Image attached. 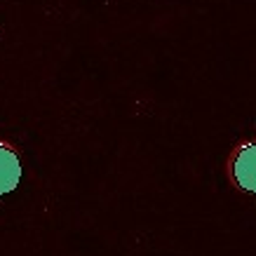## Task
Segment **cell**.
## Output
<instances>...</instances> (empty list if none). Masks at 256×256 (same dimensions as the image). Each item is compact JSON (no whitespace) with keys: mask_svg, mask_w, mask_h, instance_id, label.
<instances>
[{"mask_svg":"<svg viewBox=\"0 0 256 256\" xmlns=\"http://www.w3.org/2000/svg\"><path fill=\"white\" fill-rule=\"evenodd\" d=\"M233 176L240 188L256 193V144H247L238 150L233 160Z\"/></svg>","mask_w":256,"mask_h":256,"instance_id":"obj_1","label":"cell"},{"mask_svg":"<svg viewBox=\"0 0 256 256\" xmlns=\"http://www.w3.org/2000/svg\"><path fill=\"white\" fill-rule=\"evenodd\" d=\"M22 178V164L12 148L0 144V195L14 190Z\"/></svg>","mask_w":256,"mask_h":256,"instance_id":"obj_2","label":"cell"}]
</instances>
